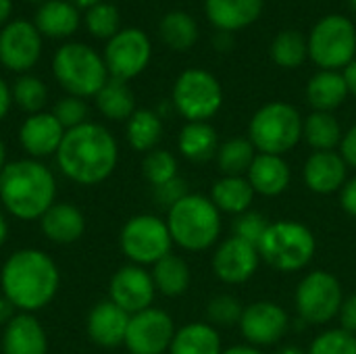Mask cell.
I'll return each instance as SVG.
<instances>
[{
  "label": "cell",
  "instance_id": "cell-1",
  "mask_svg": "<svg viewBox=\"0 0 356 354\" xmlns=\"http://www.w3.org/2000/svg\"><path fill=\"white\" fill-rule=\"evenodd\" d=\"M54 159L60 173L73 184L98 186L117 169L119 146L106 127L88 121L65 131Z\"/></svg>",
  "mask_w": 356,
  "mask_h": 354
},
{
  "label": "cell",
  "instance_id": "cell-2",
  "mask_svg": "<svg viewBox=\"0 0 356 354\" xmlns=\"http://www.w3.org/2000/svg\"><path fill=\"white\" fill-rule=\"evenodd\" d=\"M60 273L56 263L38 248H21L13 252L0 271L2 296H6L17 311L35 313L52 303L58 292Z\"/></svg>",
  "mask_w": 356,
  "mask_h": 354
},
{
  "label": "cell",
  "instance_id": "cell-3",
  "mask_svg": "<svg viewBox=\"0 0 356 354\" xmlns=\"http://www.w3.org/2000/svg\"><path fill=\"white\" fill-rule=\"evenodd\" d=\"M54 173L35 159L6 163L0 173V202L19 221H40L56 202Z\"/></svg>",
  "mask_w": 356,
  "mask_h": 354
},
{
  "label": "cell",
  "instance_id": "cell-4",
  "mask_svg": "<svg viewBox=\"0 0 356 354\" xmlns=\"http://www.w3.org/2000/svg\"><path fill=\"white\" fill-rule=\"evenodd\" d=\"M167 227L173 244L190 252L211 248L221 234V211L202 194H188L167 211Z\"/></svg>",
  "mask_w": 356,
  "mask_h": 354
},
{
  "label": "cell",
  "instance_id": "cell-5",
  "mask_svg": "<svg viewBox=\"0 0 356 354\" xmlns=\"http://www.w3.org/2000/svg\"><path fill=\"white\" fill-rule=\"evenodd\" d=\"M315 236L298 221L269 223L257 250L261 259L277 271L294 273L305 269L315 257Z\"/></svg>",
  "mask_w": 356,
  "mask_h": 354
},
{
  "label": "cell",
  "instance_id": "cell-6",
  "mask_svg": "<svg viewBox=\"0 0 356 354\" xmlns=\"http://www.w3.org/2000/svg\"><path fill=\"white\" fill-rule=\"evenodd\" d=\"M305 119L288 102H269L261 106L248 125V140L261 154H286L302 138Z\"/></svg>",
  "mask_w": 356,
  "mask_h": 354
},
{
  "label": "cell",
  "instance_id": "cell-7",
  "mask_svg": "<svg viewBox=\"0 0 356 354\" xmlns=\"http://www.w3.org/2000/svg\"><path fill=\"white\" fill-rule=\"evenodd\" d=\"M56 81L77 98L96 96L108 81L104 58L86 44H65L56 50L52 61Z\"/></svg>",
  "mask_w": 356,
  "mask_h": 354
},
{
  "label": "cell",
  "instance_id": "cell-8",
  "mask_svg": "<svg viewBox=\"0 0 356 354\" xmlns=\"http://www.w3.org/2000/svg\"><path fill=\"white\" fill-rule=\"evenodd\" d=\"M309 56L323 71L344 69L355 61L356 27L344 15H327L309 35Z\"/></svg>",
  "mask_w": 356,
  "mask_h": 354
},
{
  "label": "cell",
  "instance_id": "cell-9",
  "mask_svg": "<svg viewBox=\"0 0 356 354\" xmlns=\"http://www.w3.org/2000/svg\"><path fill=\"white\" fill-rule=\"evenodd\" d=\"M223 104V88L219 79L204 69H186L173 86V106L192 121H209Z\"/></svg>",
  "mask_w": 356,
  "mask_h": 354
},
{
  "label": "cell",
  "instance_id": "cell-10",
  "mask_svg": "<svg viewBox=\"0 0 356 354\" xmlns=\"http://www.w3.org/2000/svg\"><path fill=\"white\" fill-rule=\"evenodd\" d=\"M119 244L131 265L146 267L156 265L161 259L171 255L173 240L167 221L156 215H136L123 225Z\"/></svg>",
  "mask_w": 356,
  "mask_h": 354
},
{
  "label": "cell",
  "instance_id": "cell-11",
  "mask_svg": "<svg viewBox=\"0 0 356 354\" xmlns=\"http://www.w3.org/2000/svg\"><path fill=\"white\" fill-rule=\"evenodd\" d=\"M342 303V286L338 277L327 271H311L296 290V311L302 321L313 325H323L336 319Z\"/></svg>",
  "mask_w": 356,
  "mask_h": 354
},
{
  "label": "cell",
  "instance_id": "cell-12",
  "mask_svg": "<svg viewBox=\"0 0 356 354\" xmlns=\"http://www.w3.org/2000/svg\"><path fill=\"white\" fill-rule=\"evenodd\" d=\"M150 40L144 31L136 27L119 29L104 50V65L111 77L127 81L140 75L150 61Z\"/></svg>",
  "mask_w": 356,
  "mask_h": 354
},
{
  "label": "cell",
  "instance_id": "cell-13",
  "mask_svg": "<svg viewBox=\"0 0 356 354\" xmlns=\"http://www.w3.org/2000/svg\"><path fill=\"white\" fill-rule=\"evenodd\" d=\"M175 325L163 309H146L129 317L125 346L129 354H163L171 348Z\"/></svg>",
  "mask_w": 356,
  "mask_h": 354
},
{
  "label": "cell",
  "instance_id": "cell-14",
  "mask_svg": "<svg viewBox=\"0 0 356 354\" xmlns=\"http://www.w3.org/2000/svg\"><path fill=\"white\" fill-rule=\"evenodd\" d=\"M156 288L152 275L140 265L121 267L108 284V300L121 307L125 313L136 315L152 307Z\"/></svg>",
  "mask_w": 356,
  "mask_h": 354
},
{
  "label": "cell",
  "instance_id": "cell-15",
  "mask_svg": "<svg viewBox=\"0 0 356 354\" xmlns=\"http://www.w3.org/2000/svg\"><path fill=\"white\" fill-rule=\"evenodd\" d=\"M288 313L271 300L248 305L240 319V330L250 346H271L280 342L288 332Z\"/></svg>",
  "mask_w": 356,
  "mask_h": 354
},
{
  "label": "cell",
  "instance_id": "cell-16",
  "mask_svg": "<svg viewBox=\"0 0 356 354\" xmlns=\"http://www.w3.org/2000/svg\"><path fill=\"white\" fill-rule=\"evenodd\" d=\"M42 52V40L35 25L27 21H13L0 31V63L10 71L31 69Z\"/></svg>",
  "mask_w": 356,
  "mask_h": 354
},
{
  "label": "cell",
  "instance_id": "cell-17",
  "mask_svg": "<svg viewBox=\"0 0 356 354\" xmlns=\"http://www.w3.org/2000/svg\"><path fill=\"white\" fill-rule=\"evenodd\" d=\"M261 263L257 246L232 236L223 240L213 257V271L225 284H244L248 282Z\"/></svg>",
  "mask_w": 356,
  "mask_h": 354
},
{
  "label": "cell",
  "instance_id": "cell-18",
  "mask_svg": "<svg viewBox=\"0 0 356 354\" xmlns=\"http://www.w3.org/2000/svg\"><path fill=\"white\" fill-rule=\"evenodd\" d=\"M65 138V127L52 113H35L29 115L19 129V144L27 152L29 159L42 161L46 156L56 154L60 142Z\"/></svg>",
  "mask_w": 356,
  "mask_h": 354
},
{
  "label": "cell",
  "instance_id": "cell-19",
  "mask_svg": "<svg viewBox=\"0 0 356 354\" xmlns=\"http://www.w3.org/2000/svg\"><path fill=\"white\" fill-rule=\"evenodd\" d=\"M348 165L336 150H315L305 163V184L315 194H334L346 184Z\"/></svg>",
  "mask_w": 356,
  "mask_h": 354
},
{
  "label": "cell",
  "instance_id": "cell-20",
  "mask_svg": "<svg viewBox=\"0 0 356 354\" xmlns=\"http://www.w3.org/2000/svg\"><path fill=\"white\" fill-rule=\"evenodd\" d=\"M129 313L117 307L113 300H102L88 313L86 330L94 344L102 348H115L125 344V334L129 325Z\"/></svg>",
  "mask_w": 356,
  "mask_h": 354
},
{
  "label": "cell",
  "instance_id": "cell-21",
  "mask_svg": "<svg viewBox=\"0 0 356 354\" xmlns=\"http://www.w3.org/2000/svg\"><path fill=\"white\" fill-rule=\"evenodd\" d=\"M2 354H48V338L31 313H17L4 328Z\"/></svg>",
  "mask_w": 356,
  "mask_h": 354
},
{
  "label": "cell",
  "instance_id": "cell-22",
  "mask_svg": "<svg viewBox=\"0 0 356 354\" xmlns=\"http://www.w3.org/2000/svg\"><path fill=\"white\" fill-rule=\"evenodd\" d=\"M265 0H204L209 21L217 31H238L252 25L263 13Z\"/></svg>",
  "mask_w": 356,
  "mask_h": 354
},
{
  "label": "cell",
  "instance_id": "cell-23",
  "mask_svg": "<svg viewBox=\"0 0 356 354\" xmlns=\"http://www.w3.org/2000/svg\"><path fill=\"white\" fill-rule=\"evenodd\" d=\"M40 230L54 244H73L86 232V217L71 202H54L42 215Z\"/></svg>",
  "mask_w": 356,
  "mask_h": 354
},
{
  "label": "cell",
  "instance_id": "cell-24",
  "mask_svg": "<svg viewBox=\"0 0 356 354\" xmlns=\"http://www.w3.org/2000/svg\"><path fill=\"white\" fill-rule=\"evenodd\" d=\"M252 190L263 196H280L288 190L292 171L290 165L284 161V156L277 154H257L248 173H246Z\"/></svg>",
  "mask_w": 356,
  "mask_h": 354
},
{
  "label": "cell",
  "instance_id": "cell-25",
  "mask_svg": "<svg viewBox=\"0 0 356 354\" xmlns=\"http://www.w3.org/2000/svg\"><path fill=\"white\" fill-rule=\"evenodd\" d=\"M179 152L194 163H207L217 156L219 150V136L213 125L207 121H192L186 123L177 138Z\"/></svg>",
  "mask_w": 356,
  "mask_h": 354
},
{
  "label": "cell",
  "instance_id": "cell-26",
  "mask_svg": "<svg viewBox=\"0 0 356 354\" xmlns=\"http://www.w3.org/2000/svg\"><path fill=\"white\" fill-rule=\"evenodd\" d=\"M348 96V88L344 83L342 73L338 71H319L307 83V100L315 111L332 113L338 108Z\"/></svg>",
  "mask_w": 356,
  "mask_h": 354
},
{
  "label": "cell",
  "instance_id": "cell-27",
  "mask_svg": "<svg viewBox=\"0 0 356 354\" xmlns=\"http://www.w3.org/2000/svg\"><path fill=\"white\" fill-rule=\"evenodd\" d=\"M221 336L211 323H190L175 332L169 354H221Z\"/></svg>",
  "mask_w": 356,
  "mask_h": 354
},
{
  "label": "cell",
  "instance_id": "cell-28",
  "mask_svg": "<svg viewBox=\"0 0 356 354\" xmlns=\"http://www.w3.org/2000/svg\"><path fill=\"white\" fill-rule=\"evenodd\" d=\"M79 25V13L75 4L65 0H48L35 15V29L50 38L71 35Z\"/></svg>",
  "mask_w": 356,
  "mask_h": 354
},
{
  "label": "cell",
  "instance_id": "cell-29",
  "mask_svg": "<svg viewBox=\"0 0 356 354\" xmlns=\"http://www.w3.org/2000/svg\"><path fill=\"white\" fill-rule=\"evenodd\" d=\"M254 190L246 177H221L211 190V200L223 213L242 215L250 209L254 200Z\"/></svg>",
  "mask_w": 356,
  "mask_h": 354
},
{
  "label": "cell",
  "instance_id": "cell-30",
  "mask_svg": "<svg viewBox=\"0 0 356 354\" xmlns=\"http://www.w3.org/2000/svg\"><path fill=\"white\" fill-rule=\"evenodd\" d=\"M150 275H152L156 292L171 296V298L181 296L190 288V280H192L188 263L177 255H167L156 265H152Z\"/></svg>",
  "mask_w": 356,
  "mask_h": 354
},
{
  "label": "cell",
  "instance_id": "cell-31",
  "mask_svg": "<svg viewBox=\"0 0 356 354\" xmlns=\"http://www.w3.org/2000/svg\"><path fill=\"white\" fill-rule=\"evenodd\" d=\"M98 111L111 121H125L136 113V98L127 81L111 77L96 94Z\"/></svg>",
  "mask_w": 356,
  "mask_h": 354
},
{
  "label": "cell",
  "instance_id": "cell-32",
  "mask_svg": "<svg viewBox=\"0 0 356 354\" xmlns=\"http://www.w3.org/2000/svg\"><path fill=\"white\" fill-rule=\"evenodd\" d=\"M163 136V121L154 111L140 108L127 119V142L138 152H150L156 148Z\"/></svg>",
  "mask_w": 356,
  "mask_h": 354
},
{
  "label": "cell",
  "instance_id": "cell-33",
  "mask_svg": "<svg viewBox=\"0 0 356 354\" xmlns=\"http://www.w3.org/2000/svg\"><path fill=\"white\" fill-rule=\"evenodd\" d=\"M302 138L313 146L315 150H336V146L342 142L344 134L340 127V121L332 113L313 111L302 125Z\"/></svg>",
  "mask_w": 356,
  "mask_h": 354
},
{
  "label": "cell",
  "instance_id": "cell-34",
  "mask_svg": "<svg viewBox=\"0 0 356 354\" xmlns=\"http://www.w3.org/2000/svg\"><path fill=\"white\" fill-rule=\"evenodd\" d=\"M254 156H257V148L248 138H232L219 146L215 161L223 177H244Z\"/></svg>",
  "mask_w": 356,
  "mask_h": 354
},
{
  "label": "cell",
  "instance_id": "cell-35",
  "mask_svg": "<svg viewBox=\"0 0 356 354\" xmlns=\"http://www.w3.org/2000/svg\"><path fill=\"white\" fill-rule=\"evenodd\" d=\"M161 38L173 50H188L198 40V25L188 13L171 10L161 21Z\"/></svg>",
  "mask_w": 356,
  "mask_h": 354
},
{
  "label": "cell",
  "instance_id": "cell-36",
  "mask_svg": "<svg viewBox=\"0 0 356 354\" xmlns=\"http://www.w3.org/2000/svg\"><path fill=\"white\" fill-rule=\"evenodd\" d=\"M309 56V42L296 29H284L271 42V58L284 69L300 67Z\"/></svg>",
  "mask_w": 356,
  "mask_h": 354
},
{
  "label": "cell",
  "instance_id": "cell-37",
  "mask_svg": "<svg viewBox=\"0 0 356 354\" xmlns=\"http://www.w3.org/2000/svg\"><path fill=\"white\" fill-rule=\"evenodd\" d=\"M10 92H13V100L19 104V108H23L29 115L42 113V108L46 106V100H48L46 83L33 75H21L15 81Z\"/></svg>",
  "mask_w": 356,
  "mask_h": 354
},
{
  "label": "cell",
  "instance_id": "cell-38",
  "mask_svg": "<svg viewBox=\"0 0 356 354\" xmlns=\"http://www.w3.org/2000/svg\"><path fill=\"white\" fill-rule=\"evenodd\" d=\"M142 173H144L146 182L152 188L163 186V184H167V182H171V179L177 177V159L169 150L154 148V150H150L144 156Z\"/></svg>",
  "mask_w": 356,
  "mask_h": 354
},
{
  "label": "cell",
  "instance_id": "cell-39",
  "mask_svg": "<svg viewBox=\"0 0 356 354\" xmlns=\"http://www.w3.org/2000/svg\"><path fill=\"white\" fill-rule=\"evenodd\" d=\"M86 25L92 35L96 38H113L119 33V10L113 4L98 2L86 13Z\"/></svg>",
  "mask_w": 356,
  "mask_h": 354
},
{
  "label": "cell",
  "instance_id": "cell-40",
  "mask_svg": "<svg viewBox=\"0 0 356 354\" xmlns=\"http://www.w3.org/2000/svg\"><path fill=\"white\" fill-rule=\"evenodd\" d=\"M307 354H356V336L338 328L317 336Z\"/></svg>",
  "mask_w": 356,
  "mask_h": 354
},
{
  "label": "cell",
  "instance_id": "cell-41",
  "mask_svg": "<svg viewBox=\"0 0 356 354\" xmlns=\"http://www.w3.org/2000/svg\"><path fill=\"white\" fill-rule=\"evenodd\" d=\"M242 313H244V307L242 303L236 298V296H229V294H219L215 296L209 307H207V317L213 325H219V328H232V325H240V319H242Z\"/></svg>",
  "mask_w": 356,
  "mask_h": 354
},
{
  "label": "cell",
  "instance_id": "cell-42",
  "mask_svg": "<svg viewBox=\"0 0 356 354\" xmlns=\"http://www.w3.org/2000/svg\"><path fill=\"white\" fill-rule=\"evenodd\" d=\"M88 104L83 102V98H77V96H67V98H60L52 111V115L58 119V123L65 127V131L73 129V127H79L83 123H88Z\"/></svg>",
  "mask_w": 356,
  "mask_h": 354
},
{
  "label": "cell",
  "instance_id": "cell-43",
  "mask_svg": "<svg viewBox=\"0 0 356 354\" xmlns=\"http://www.w3.org/2000/svg\"><path fill=\"white\" fill-rule=\"evenodd\" d=\"M267 227H269V221L257 211H246L234 219V236L252 246H259Z\"/></svg>",
  "mask_w": 356,
  "mask_h": 354
},
{
  "label": "cell",
  "instance_id": "cell-44",
  "mask_svg": "<svg viewBox=\"0 0 356 354\" xmlns=\"http://www.w3.org/2000/svg\"><path fill=\"white\" fill-rule=\"evenodd\" d=\"M188 194H190V192H188V184H186V179H181V177H175V179L163 184V186H156L154 192H152L156 204L163 207V209H167V211H169L171 207H175V204H177L181 198H186Z\"/></svg>",
  "mask_w": 356,
  "mask_h": 354
},
{
  "label": "cell",
  "instance_id": "cell-45",
  "mask_svg": "<svg viewBox=\"0 0 356 354\" xmlns=\"http://www.w3.org/2000/svg\"><path fill=\"white\" fill-rule=\"evenodd\" d=\"M340 323H342V330L350 332L356 336V294L348 296L344 303H342V309H340Z\"/></svg>",
  "mask_w": 356,
  "mask_h": 354
},
{
  "label": "cell",
  "instance_id": "cell-46",
  "mask_svg": "<svg viewBox=\"0 0 356 354\" xmlns=\"http://www.w3.org/2000/svg\"><path fill=\"white\" fill-rule=\"evenodd\" d=\"M340 154H342V159L346 161L348 167L356 169V125L344 134V138L340 142Z\"/></svg>",
  "mask_w": 356,
  "mask_h": 354
},
{
  "label": "cell",
  "instance_id": "cell-47",
  "mask_svg": "<svg viewBox=\"0 0 356 354\" xmlns=\"http://www.w3.org/2000/svg\"><path fill=\"white\" fill-rule=\"evenodd\" d=\"M340 204H342V209L350 217H356V177L348 179L342 186V190H340Z\"/></svg>",
  "mask_w": 356,
  "mask_h": 354
},
{
  "label": "cell",
  "instance_id": "cell-48",
  "mask_svg": "<svg viewBox=\"0 0 356 354\" xmlns=\"http://www.w3.org/2000/svg\"><path fill=\"white\" fill-rule=\"evenodd\" d=\"M17 317V309L15 305L6 298V296H0V325H8L13 319Z\"/></svg>",
  "mask_w": 356,
  "mask_h": 354
},
{
  "label": "cell",
  "instance_id": "cell-49",
  "mask_svg": "<svg viewBox=\"0 0 356 354\" xmlns=\"http://www.w3.org/2000/svg\"><path fill=\"white\" fill-rule=\"evenodd\" d=\"M10 102H13V92H10V88L6 86V81L0 79V121L8 115Z\"/></svg>",
  "mask_w": 356,
  "mask_h": 354
},
{
  "label": "cell",
  "instance_id": "cell-50",
  "mask_svg": "<svg viewBox=\"0 0 356 354\" xmlns=\"http://www.w3.org/2000/svg\"><path fill=\"white\" fill-rule=\"evenodd\" d=\"M342 77H344V83L348 88V94L356 96V58L353 63H348L342 71Z\"/></svg>",
  "mask_w": 356,
  "mask_h": 354
},
{
  "label": "cell",
  "instance_id": "cell-51",
  "mask_svg": "<svg viewBox=\"0 0 356 354\" xmlns=\"http://www.w3.org/2000/svg\"><path fill=\"white\" fill-rule=\"evenodd\" d=\"M213 42H215L217 50H229L232 48V33L229 31H217Z\"/></svg>",
  "mask_w": 356,
  "mask_h": 354
},
{
  "label": "cell",
  "instance_id": "cell-52",
  "mask_svg": "<svg viewBox=\"0 0 356 354\" xmlns=\"http://www.w3.org/2000/svg\"><path fill=\"white\" fill-rule=\"evenodd\" d=\"M221 354H263L257 351V346H232Z\"/></svg>",
  "mask_w": 356,
  "mask_h": 354
},
{
  "label": "cell",
  "instance_id": "cell-53",
  "mask_svg": "<svg viewBox=\"0 0 356 354\" xmlns=\"http://www.w3.org/2000/svg\"><path fill=\"white\" fill-rule=\"evenodd\" d=\"M10 15V0H0V25L8 19Z\"/></svg>",
  "mask_w": 356,
  "mask_h": 354
},
{
  "label": "cell",
  "instance_id": "cell-54",
  "mask_svg": "<svg viewBox=\"0 0 356 354\" xmlns=\"http://www.w3.org/2000/svg\"><path fill=\"white\" fill-rule=\"evenodd\" d=\"M6 236H8V223H6L4 215L0 213V246L6 242Z\"/></svg>",
  "mask_w": 356,
  "mask_h": 354
},
{
  "label": "cell",
  "instance_id": "cell-55",
  "mask_svg": "<svg viewBox=\"0 0 356 354\" xmlns=\"http://www.w3.org/2000/svg\"><path fill=\"white\" fill-rule=\"evenodd\" d=\"M275 354H307V353H305L300 346H292V344H290V346H284V348H280V351H277Z\"/></svg>",
  "mask_w": 356,
  "mask_h": 354
},
{
  "label": "cell",
  "instance_id": "cell-56",
  "mask_svg": "<svg viewBox=\"0 0 356 354\" xmlns=\"http://www.w3.org/2000/svg\"><path fill=\"white\" fill-rule=\"evenodd\" d=\"M4 167H6V146H4V142L0 138V173H2Z\"/></svg>",
  "mask_w": 356,
  "mask_h": 354
},
{
  "label": "cell",
  "instance_id": "cell-57",
  "mask_svg": "<svg viewBox=\"0 0 356 354\" xmlns=\"http://www.w3.org/2000/svg\"><path fill=\"white\" fill-rule=\"evenodd\" d=\"M75 6H81V8H92L94 4H98L100 0H71Z\"/></svg>",
  "mask_w": 356,
  "mask_h": 354
},
{
  "label": "cell",
  "instance_id": "cell-58",
  "mask_svg": "<svg viewBox=\"0 0 356 354\" xmlns=\"http://www.w3.org/2000/svg\"><path fill=\"white\" fill-rule=\"evenodd\" d=\"M348 4H350V8L356 13V0H348Z\"/></svg>",
  "mask_w": 356,
  "mask_h": 354
},
{
  "label": "cell",
  "instance_id": "cell-59",
  "mask_svg": "<svg viewBox=\"0 0 356 354\" xmlns=\"http://www.w3.org/2000/svg\"><path fill=\"white\" fill-rule=\"evenodd\" d=\"M31 2H40V0H31Z\"/></svg>",
  "mask_w": 356,
  "mask_h": 354
}]
</instances>
